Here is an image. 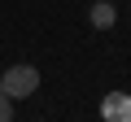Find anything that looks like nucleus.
Instances as JSON below:
<instances>
[{
	"label": "nucleus",
	"instance_id": "obj_2",
	"mask_svg": "<svg viewBox=\"0 0 131 122\" xmlns=\"http://www.w3.org/2000/svg\"><path fill=\"white\" fill-rule=\"evenodd\" d=\"M101 122H131V92H105L101 96Z\"/></svg>",
	"mask_w": 131,
	"mask_h": 122
},
{
	"label": "nucleus",
	"instance_id": "obj_4",
	"mask_svg": "<svg viewBox=\"0 0 131 122\" xmlns=\"http://www.w3.org/2000/svg\"><path fill=\"white\" fill-rule=\"evenodd\" d=\"M13 105H18V100H9L5 92H0V122H13Z\"/></svg>",
	"mask_w": 131,
	"mask_h": 122
},
{
	"label": "nucleus",
	"instance_id": "obj_1",
	"mask_svg": "<svg viewBox=\"0 0 131 122\" xmlns=\"http://www.w3.org/2000/svg\"><path fill=\"white\" fill-rule=\"evenodd\" d=\"M0 92H5L9 100H26L39 92V70L26 66V61H18V66H9L5 74H0Z\"/></svg>",
	"mask_w": 131,
	"mask_h": 122
},
{
	"label": "nucleus",
	"instance_id": "obj_3",
	"mask_svg": "<svg viewBox=\"0 0 131 122\" xmlns=\"http://www.w3.org/2000/svg\"><path fill=\"white\" fill-rule=\"evenodd\" d=\"M88 22H92L96 31H109V26L118 22V9H114V0H96V5L88 9Z\"/></svg>",
	"mask_w": 131,
	"mask_h": 122
}]
</instances>
